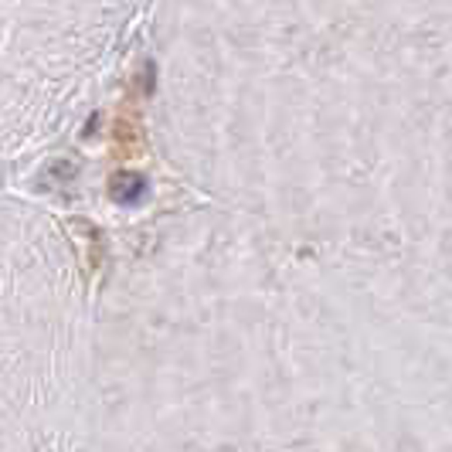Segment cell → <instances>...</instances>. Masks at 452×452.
<instances>
[]
</instances>
